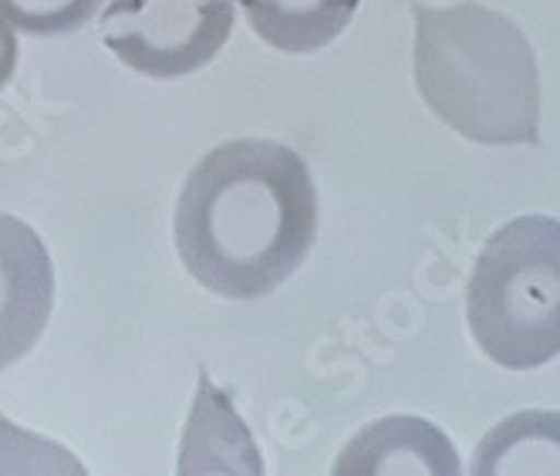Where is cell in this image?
I'll return each mask as SVG.
<instances>
[{
  "mask_svg": "<svg viewBox=\"0 0 560 476\" xmlns=\"http://www.w3.org/2000/svg\"><path fill=\"white\" fill-rule=\"evenodd\" d=\"M450 436L416 416H392L362 429L335 463L338 476H459Z\"/></svg>",
  "mask_w": 560,
  "mask_h": 476,
  "instance_id": "6",
  "label": "cell"
},
{
  "mask_svg": "<svg viewBox=\"0 0 560 476\" xmlns=\"http://www.w3.org/2000/svg\"><path fill=\"white\" fill-rule=\"evenodd\" d=\"M416 85L443 123L479 146L540 142V74L510 18L483 4L412 8Z\"/></svg>",
  "mask_w": 560,
  "mask_h": 476,
  "instance_id": "2",
  "label": "cell"
},
{
  "mask_svg": "<svg viewBox=\"0 0 560 476\" xmlns=\"http://www.w3.org/2000/svg\"><path fill=\"white\" fill-rule=\"evenodd\" d=\"M179 473H264L247 426L240 422L226 392H220L207 372L199 375L196 403L183 436Z\"/></svg>",
  "mask_w": 560,
  "mask_h": 476,
  "instance_id": "7",
  "label": "cell"
},
{
  "mask_svg": "<svg viewBox=\"0 0 560 476\" xmlns=\"http://www.w3.org/2000/svg\"><path fill=\"white\" fill-rule=\"evenodd\" d=\"M233 31V0H108L102 42L145 78H186L207 68Z\"/></svg>",
  "mask_w": 560,
  "mask_h": 476,
  "instance_id": "4",
  "label": "cell"
},
{
  "mask_svg": "<svg viewBox=\"0 0 560 476\" xmlns=\"http://www.w3.org/2000/svg\"><path fill=\"white\" fill-rule=\"evenodd\" d=\"M314 233V179L294 149L270 139H233L207 152L173 217L183 267L230 301L277 291L307 260Z\"/></svg>",
  "mask_w": 560,
  "mask_h": 476,
  "instance_id": "1",
  "label": "cell"
},
{
  "mask_svg": "<svg viewBox=\"0 0 560 476\" xmlns=\"http://www.w3.org/2000/svg\"><path fill=\"white\" fill-rule=\"evenodd\" d=\"M18 58H21V45H18V31L14 24L0 14V92L8 89V82L18 71Z\"/></svg>",
  "mask_w": 560,
  "mask_h": 476,
  "instance_id": "11",
  "label": "cell"
},
{
  "mask_svg": "<svg viewBox=\"0 0 560 476\" xmlns=\"http://www.w3.org/2000/svg\"><path fill=\"white\" fill-rule=\"evenodd\" d=\"M55 311V264L37 230L0 213V372L45 335Z\"/></svg>",
  "mask_w": 560,
  "mask_h": 476,
  "instance_id": "5",
  "label": "cell"
},
{
  "mask_svg": "<svg viewBox=\"0 0 560 476\" xmlns=\"http://www.w3.org/2000/svg\"><path fill=\"white\" fill-rule=\"evenodd\" d=\"M254 34L277 51L307 55L331 45L358 11V0H240Z\"/></svg>",
  "mask_w": 560,
  "mask_h": 476,
  "instance_id": "9",
  "label": "cell"
},
{
  "mask_svg": "<svg viewBox=\"0 0 560 476\" xmlns=\"http://www.w3.org/2000/svg\"><path fill=\"white\" fill-rule=\"evenodd\" d=\"M466 317L476 345L503 369H540L560 355V223L516 217L479 254Z\"/></svg>",
  "mask_w": 560,
  "mask_h": 476,
  "instance_id": "3",
  "label": "cell"
},
{
  "mask_svg": "<svg viewBox=\"0 0 560 476\" xmlns=\"http://www.w3.org/2000/svg\"><path fill=\"white\" fill-rule=\"evenodd\" d=\"M102 8V0H0L14 31L31 37H58L68 31L85 27Z\"/></svg>",
  "mask_w": 560,
  "mask_h": 476,
  "instance_id": "10",
  "label": "cell"
},
{
  "mask_svg": "<svg viewBox=\"0 0 560 476\" xmlns=\"http://www.w3.org/2000/svg\"><path fill=\"white\" fill-rule=\"evenodd\" d=\"M476 476H560V413H516L479 443Z\"/></svg>",
  "mask_w": 560,
  "mask_h": 476,
  "instance_id": "8",
  "label": "cell"
}]
</instances>
